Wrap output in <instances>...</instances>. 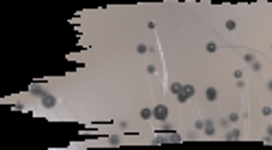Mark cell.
Returning <instances> with one entry per match:
<instances>
[{"mask_svg": "<svg viewBox=\"0 0 272 150\" xmlns=\"http://www.w3.org/2000/svg\"><path fill=\"white\" fill-rule=\"evenodd\" d=\"M244 61H248V63H253V61H255V54H253V52H246V54H244Z\"/></svg>", "mask_w": 272, "mask_h": 150, "instance_id": "10", "label": "cell"}, {"mask_svg": "<svg viewBox=\"0 0 272 150\" xmlns=\"http://www.w3.org/2000/svg\"><path fill=\"white\" fill-rule=\"evenodd\" d=\"M268 133H270V137H272V124H270V126H268Z\"/></svg>", "mask_w": 272, "mask_h": 150, "instance_id": "18", "label": "cell"}, {"mask_svg": "<svg viewBox=\"0 0 272 150\" xmlns=\"http://www.w3.org/2000/svg\"><path fill=\"white\" fill-rule=\"evenodd\" d=\"M142 118H144V120L152 118V109H142Z\"/></svg>", "mask_w": 272, "mask_h": 150, "instance_id": "9", "label": "cell"}, {"mask_svg": "<svg viewBox=\"0 0 272 150\" xmlns=\"http://www.w3.org/2000/svg\"><path fill=\"white\" fill-rule=\"evenodd\" d=\"M146 50H148V48L144 46V44H140V46H137V52H140V54H144V52H146Z\"/></svg>", "mask_w": 272, "mask_h": 150, "instance_id": "13", "label": "cell"}, {"mask_svg": "<svg viewBox=\"0 0 272 150\" xmlns=\"http://www.w3.org/2000/svg\"><path fill=\"white\" fill-rule=\"evenodd\" d=\"M192 96H194V87H192V85H183L181 91L176 94V100H179V102H187Z\"/></svg>", "mask_w": 272, "mask_h": 150, "instance_id": "1", "label": "cell"}, {"mask_svg": "<svg viewBox=\"0 0 272 150\" xmlns=\"http://www.w3.org/2000/svg\"><path fill=\"white\" fill-rule=\"evenodd\" d=\"M205 96H207V100H215V98H218V91H215L213 87H207V91H205Z\"/></svg>", "mask_w": 272, "mask_h": 150, "instance_id": "5", "label": "cell"}, {"mask_svg": "<svg viewBox=\"0 0 272 150\" xmlns=\"http://www.w3.org/2000/svg\"><path fill=\"white\" fill-rule=\"evenodd\" d=\"M181 87H183L181 83H172V85H170V89H172V94H179V91H181Z\"/></svg>", "mask_w": 272, "mask_h": 150, "instance_id": "8", "label": "cell"}, {"mask_svg": "<svg viewBox=\"0 0 272 150\" xmlns=\"http://www.w3.org/2000/svg\"><path fill=\"white\" fill-rule=\"evenodd\" d=\"M33 94H35V96H39V98L46 96V91H44L42 87H37V85H33Z\"/></svg>", "mask_w": 272, "mask_h": 150, "instance_id": "7", "label": "cell"}, {"mask_svg": "<svg viewBox=\"0 0 272 150\" xmlns=\"http://www.w3.org/2000/svg\"><path fill=\"white\" fill-rule=\"evenodd\" d=\"M152 118L159 120V122H163L165 118H168V107H165V104H157V107L152 109Z\"/></svg>", "mask_w": 272, "mask_h": 150, "instance_id": "2", "label": "cell"}, {"mask_svg": "<svg viewBox=\"0 0 272 150\" xmlns=\"http://www.w3.org/2000/svg\"><path fill=\"white\" fill-rule=\"evenodd\" d=\"M215 48H218V46H215L213 41H209V44H207V52H215Z\"/></svg>", "mask_w": 272, "mask_h": 150, "instance_id": "11", "label": "cell"}, {"mask_svg": "<svg viewBox=\"0 0 272 150\" xmlns=\"http://www.w3.org/2000/svg\"><path fill=\"white\" fill-rule=\"evenodd\" d=\"M240 135H242V133H240V129H233V131H229V133H226V139H240Z\"/></svg>", "mask_w": 272, "mask_h": 150, "instance_id": "6", "label": "cell"}, {"mask_svg": "<svg viewBox=\"0 0 272 150\" xmlns=\"http://www.w3.org/2000/svg\"><path fill=\"white\" fill-rule=\"evenodd\" d=\"M253 70H255V72H259V70H261V63H257V61H253Z\"/></svg>", "mask_w": 272, "mask_h": 150, "instance_id": "15", "label": "cell"}, {"mask_svg": "<svg viewBox=\"0 0 272 150\" xmlns=\"http://www.w3.org/2000/svg\"><path fill=\"white\" fill-rule=\"evenodd\" d=\"M146 72H148V74H155V72H157V68H155V65H148Z\"/></svg>", "mask_w": 272, "mask_h": 150, "instance_id": "17", "label": "cell"}, {"mask_svg": "<svg viewBox=\"0 0 272 150\" xmlns=\"http://www.w3.org/2000/svg\"><path fill=\"white\" fill-rule=\"evenodd\" d=\"M42 104H44V109H52L54 104H57V98L50 96V94H46V96L42 98Z\"/></svg>", "mask_w": 272, "mask_h": 150, "instance_id": "3", "label": "cell"}, {"mask_svg": "<svg viewBox=\"0 0 272 150\" xmlns=\"http://www.w3.org/2000/svg\"><path fill=\"white\" fill-rule=\"evenodd\" d=\"M233 76H235L237 81H242V76H244V74H242V70H235V72H233Z\"/></svg>", "mask_w": 272, "mask_h": 150, "instance_id": "12", "label": "cell"}, {"mask_svg": "<svg viewBox=\"0 0 272 150\" xmlns=\"http://www.w3.org/2000/svg\"><path fill=\"white\" fill-rule=\"evenodd\" d=\"M226 29H229V31H233V29H235V22H233V20H229V22H226Z\"/></svg>", "mask_w": 272, "mask_h": 150, "instance_id": "14", "label": "cell"}, {"mask_svg": "<svg viewBox=\"0 0 272 150\" xmlns=\"http://www.w3.org/2000/svg\"><path fill=\"white\" fill-rule=\"evenodd\" d=\"M194 126H196V129H205V122L203 120H196V124H194Z\"/></svg>", "mask_w": 272, "mask_h": 150, "instance_id": "16", "label": "cell"}, {"mask_svg": "<svg viewBox=\"0 0 272 150\" xmlns=\"http://www.w3.org/2000/svg\"><path fill=\"white\" fill-rule=\"evenodd\" d=\"M205 135H209V137H211L213 135V133H215V126H213V122H205Z\"/></svg>", "mask_w": 272, "mask_h": 150, "instance_id": "4", "label": "cell"}, {"mask_svg": "<svg viewBox=\"0 0 272 150\" xmlns=\"http://www.w3.org/2000/svg\"><path fill=\"white\" fill-rule=\"evenodd\" d=\"M268 89H270V91H272V81H270V83H268Z\"/></svg>", "mask_w": 272, "mask_h": 150, "instance_id": "19", "label": "cell"}]
</instances>
